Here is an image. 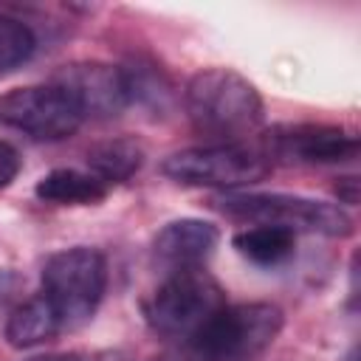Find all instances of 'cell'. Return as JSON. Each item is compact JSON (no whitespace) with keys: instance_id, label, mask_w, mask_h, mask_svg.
I'll list each match as a JSON object with an SVG mask.
<instances>
[{"instance_id":"cell-6","label":"cell","mask_w":361,"mask_h":361,"mask_svg":"<svg viewBox=\"0 0 361 361\" xmlns=\"http://www.w3.org/2000/svg\"><path fill=\"white\" fill-rule=\"evenodd\" d=\"M271 158L262 147H251L243 141L203 144L172 152L161 172L186 186H212V189H237L262 180L271 172Z\"/></svg>"},{"instance_id":"cell-8","label":"cell","mask_w":361,"mask_h":361,"mask_svg":"<svg viewBox=\"0 0 361 361\" xmlns=\"http://www.w3.org/2000/svg\"><path fill=\"white\" fill-rule=\"evenodd\" d=\"M262 152L288 164H344L358 155V138L338 124H279L265 133Z\"/></svg>"},{"instance_id":"cell-3","label":"cell","mask_w":361,"mask_h":361,"mask_svg":"<svg viewBox=\"0 0 361 361\" xmlns=\"http://www.w3.org/2000/svg\"><path fill=\"white\" fill-rule=\"evenodd\" d=\"M107 288V259L99 248L73 245L51 254L42 268V299L56 313L62 330H76L93 319Z\"/></svg>"},{"instance_id":"cell-4","label":"cell","mask_w":361,"mask_h":361,"mask_svg":"<svg viewBox=\"0 0 361 361\" xmlns=\"http://www.w3.org/2000/svg\"><path fill=\"white\" fill-rule=\"evenodd\" d=\"M226 290L206 268L164 274L161 285L144 302V319L155 336L189 341L220 307Z\"/></svg>"},{"instance_id":"cell-9","label":"cell","mask_w":361,"mask_h":361,"mask_svg":"<svg viewBox=\"0 0 361 361\" xmlns=\"http://www.w3.org/2000/svg\"><path fill=\"white\" fill-rule=\"evenodd\" d=\"M51 82L62 87L73 104L82 110L85 118H113L130 104V85L124 76V68L99 62V59H82L62 65Z\"/></svg>"},{"instance_id":"cell-12","label":"cell","mask_w":361,"mask_h":361,"mask_svg":"<svg viewBox=\"0 0 361 361\" xmlns=\"http://www.w3.org/2000/svg\"><path fill=\"white\" fill-rule=\"evenodd\" d=\"M87 172L102 180L104 186H113V183H124L130 180L141 164H144V149L135 138H107V141H99L87 149Z\"/></svg>"},{"instance_id":"cell-20","label":"cell","mask_w":361,"mask_h":361,"mask_svg":"<svg viewBox=\"0 0 361 361\" xmlns=\"http://www.w3.org/2000/svg\"><path fill=\"white\" fill-rule=\"evenodd\" d=\"M161 361H189L183 353H178V355H172V358H161Z\"/></svg>"},{"instance_id":"cell-13","label":"cell","mask_w":361,"mask_h":361,"mask_svg":"<svg viewBox=\"0 0 361 361\" xmlns=\"http://www.w3.org/2000/svg\"><path fill=\"white\" fill-rule=\"evenodd\" d=\"M34 195L54 206H93L104 200L107 186L96 180L90 172L62 166V169H51L48 175H42L34 186Z\"/></svg>"},{"instance_id":"cell-10","label":"cell","mask_w":361,"mask_h":361,"mask_svg":"<svg viewBox=\"0 0 361 361\" xmlns=\"http://www.w3.org/2000/svg\"><path fill=\"white\" fill-rule=\"evenodd\" d=\"M217 240L220 231L209 220H197V217L172 220L152 240V262L164 274L203 268L212 251L217 248Z\"/></svg>"},{"instance_id":"cell-19","label":"cell","mask_w":361,"mask_h":361,"mask_svg":"<svg viewBox=\"0 0 361 361\" xmlns=\"http://www.w3.org/2000/svg\"><path fill=\"white\" fill-rule=\"evenodd\" d=\"M28 361H99V355L90 353H51V355H37Z\"/></svg>"},{"instance_id":"cell-7","label":"cell","mask_w":361,"mask_h":361,"mask_svg":"<svg viewBox=\"0 0 361 361\" xmlns=\"http://www.w3.org/2000/svg\"><path fill=\"white\" fill-rule=\"evenodd\" d=\"M82 110L54 82L11 87L0 93V124L8 130H20L37 141L68 138L82 127Z\"/></svg>"},{"instance_id":"cell-1","label":"cell","mask_w":361,"mask_h":361,"mask_svg":"<svg viewBox=\"0 0 361 361\" xmlns=\"http://www.w3.org/2000/svg\"><path fill=\"white\" fill-rule=\"evenodd\" d=\"M189 124L209 138L237 141L262 124L265 104L259 90L231 68H203L183 90Z\"/></svg>"},{"instance_id":"cell-15","label":"cell","mask_w":361,"mask_h":361,"mask_svg":"<svg viewBox=\"0 0 361 361\" xmlns=\"http://www.w3.org/2000/svg\"><path fill=\"white\" fill-rule=\"evenodd\" d=\"M37 51V34L14 14L0 11V73L20 68Z\"/></svg>"},{"instance_id":"cell-11","label":"cell","mask_w":361,"mask_h":361,"mask_svg":"<svg viewBox=\"0 0 361 361\" xmlns=\"http://www.w3.org/2000/svg\"><path fill=\"white\" fill-rule=\"evenodd\" d=\"M6 341L11 347H34L42 341H51L54 336L62 333V324L56 319V313L51 310V305L42 299V293L20 302L17 307L8 310L6 316Z\"/></svg>"},{"instance_id":"cell-16","label":"cell","mask_w":361,"mask_h":361,"mask_svg":"<svg viewBox=\"0 0 361 361\" xmlns=\"http://www.w3.org/2000/svg\"><path fill=\"white\" fill-rule=\"evenodd\" d=\"M20 166H23L20 152H17L8 141H0V189L8 186V183L20 175Z\"/></svg>"},{"instance_id":"cell-14","label":"cell","mask_w":361,"mask_h":361,"mask_svg":"<svg viewBox=\"0 0 361 361\" xmlns=\"http://www.w3.org/2000/svg\"><path fill=\"white\" fill-rule=\"evenodd\" d=\"M231 245L237 248V254H243L248 262L271 268L285 262L288 257H293L296 248V231L282 228V226H262V223H251L248 228L237 231L231 237Z\"/></svg>"},{"instance_id":"cell-18","label":"cell","mask_w":361,"mask_h":361,"mask_svg":"<svg viewBox=\"0 0 361 361\" xmlns=\"http://www.w3.org/2000/svg\"><path fill=\"white\" fill-rule=\"evenodd\" d=\"M336 195H338V203H350V206H355V203H358V178H355V175L338 178V183H336Z\"/></svg>"},{"instance_id":"cell-17","label":"cell","mask_w":361,"mask_h":361,"mask_svg":"<svg viewBox=\"0 0 361 361\" xmlns=\"http://www.w3.org/2000/svg\"><path fill=\"white\" fill-rule=\"evenodd\" d=\"M23 288V279L14 271H0V313H6L14 302V293Z\"/></svg>"},{"instance_id":"cell-5","label":"cell","mask_w":361,"mask_h":361,"mask_svg":"<svg viewBox=\"0 0 361 361\" xmlns=\"http://www.w3.org/2000/svg\"><path fill=\"white\" fill-rule=\"evenodd\" d=\"M226 217L262 223V226H282L290 231L324 234V237H347L353 234V217L324 200L288 195V192H240L223 195L212 200Z\"/></svg>"},{"instance_id":"cell-2","label":"cell","mask_w":361,"mask_h":361,"mask_svg":"<svg viewBox=\"0 0 361 361\" xmlns=\"http://www.w3.org/2000/svg\"><path fill=\"white\" fill-rule=\"evenodd\" d=\"M282 324L285 313L271 302H226L180 353L189 361H251L274 344Z\"/></svg>"}]
</instances>
